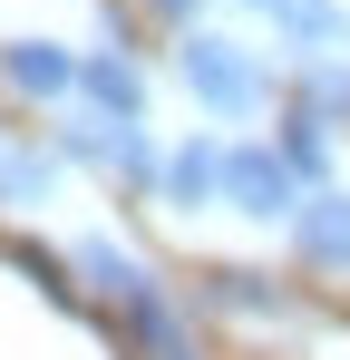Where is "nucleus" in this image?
Returning <instances> with one entry per match:
<instances>
[{"instance_id":"f257e3e1","label":"nucleus","mask_w":350,"mask_h":360,"mask_svg":"<svg viewBox=\"0 0 350 360\" xmlns=\"http://www.w3.org/2000/svg\"><path fill=\"white\" fill-rule=\"evenodd\" d=\"M175 78H185V98H195L205 117H253V108H263V68H253V49L224 39V30H195V39L175 49Z\"/></svg>"},{"instance_id":"f03ea898","label":"nucleus","mask_w":350,"mask_h":360,"mask_svg":"<svg viewBox=\"0 0 350 360\" xmlns=\"http://www.w3.org/2000/svg\"><path fill=\"white\" fill-rule=\"evenodd\" d=\"M224 205L253 214V224H292L302 176L283 166V146H224Z\"/></svg>"},{"instance_id":"7ed1b4c3","label":"nucleus","mask_w":350,"mask_h":360,"mask_svg":"<svg viewBox=\"0 0 350 360\" xmlns=\"http://www.w3.org/2000/svg\"><path fill=\"white\" fill-rule=\"evenodd\" d=\"M0 88L58 108V98H78V49H58V39H10V49H0Z\"/></svg>"},{"instance_id":"20e7f679","label":"nucleus","mask_w":350,"mask_h":360,"mask_svg":"<svg viewBox=\"0 0 350 360\" xmlns=\"http://www.w3.org/2000/svg\"><path fill=\"white\" fill-rule=\"evenodd\" d=\"M292 243H302V263L350 273V195L341 185H311V195L292 205Z\"/></svg>"},{"instance_id":"39448f33","label":"nucleus","mask_w":350,"mask_h":360,"mask_svg":"<svg viewBox=\"0 0 350 360\" xmlns=\"http://www.w3.org/2000/svg\"><path fill=\"white\" fill-rule=\"evenodd\" d=\"M243 10H263V20L283 30L302 59H331V49H350V10H341V0H243Z\"/></svg>"},{"instance_id":"423d86ee","label":"nucleus","mask_w":350,"mask_h":360,"mask_svg":"<svg viewBox=\"0 0 350 360\" xmlns=\"http://www.w3.org/2000/svg\"><path fill=\"white\" fill-rule=\"evenodd\" d=\"M78 98L98 117H146V68L127 59V49H88L78 59Z\"/></svg>"},{"instance_id":"0eeeda50","label":"nucleus","mask_w":350,"mask_h":360,"mask_svg":"<svg viewBox=\"0 0 350 360\" xmlns=\"http://www.w3.org/2000/svg\"><path fill=\"white\" fill-rule=\"evenodd\" d=\"M166 205L175 214H205V205H214V195H224V146H214V136H185V146H175L166 156Z\"/></svg>"},{"instance_id":"6e6552de","label":"nucleus","mask_w":350,"mask_h":360,"mask_svg":"<svg viewBox=\"0 0 350 360\" xmlns=\"http://www.w3.org/2000/svg\"><path fill=\"white\" fill-rule=\"evenodd\" d=\"M78 273H88V283H98V292H108L117 311H127V302H146V292H156V273H146L136 253H117L108 234H88V243H78Z\"/></svg>"},{"instance_id":"1a4fd4ad","label":"nucleus","mask_w":350,"mask_h":360,"mask_svg":"<svg viewBox=\"0 0 350 360\" xmlns=\"http://www.w3.org/2000/svg\"><path fill=\"white\" fill-rule=\"evenodd\" d=\"M273 146H283V166H292V176H302V195H311V185L331 176V117H321V108H292V117H283V136H273Z\"/></svg>"},{"instance_id":"9d476101","label":"nucleus","mask_w":350,"mask_h":360,"mask_svg":"<svg viewBox=\"0 0 350 360\" xmlns=\"http://www.w3.org/2000/svg\"><path fill=\"white\" fill-rule=\"evenodd\" d=\"M39 195H49V156H30V146L0 136V205H39Z\"/></svg>"},{"instance_id":"9b49d317","label":"nucleus","mask_w":350,"mask_h":360,"mask_svg":"<svg viewBox=\"0 0 350 360\" xmlns=\"http://www.w3.org/2000/svg\"><path fill=\"white\" fill-rule=\"evenodd\" d=\"M156 10H166V20H195V10H205V0H156Z\"/></svg>"}]
</instances>
